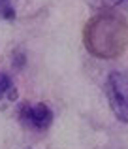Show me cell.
<instances>
[{"label": "cell", "instance_id": "6da1fadb", "mask_svg": "<svg viewBox=\"0 0 128 149\" xmlns=\"http://www.w3.org/2000/svg\"><path fill=\"white\" fill-rule=\"evenodd\" d=\"M107 100L119 121L128 123V72H113L107 77Z\"/></svg>", "mask_w": 128, "mask_h": 149}, {"label": "cell", "instance_id": "7a4b0ae2", "mask_svg": "<svg viewBox=\"0 0 128 149\" xmlns=\"http://www.w3.org/2000/svg\"><path fill=\"white\" fill-rule=\"evenodd\" d=\"M21 117H23V121H26L28 125H32V127H36V128L49 127V125H51V119H53L51 109L45 104H36V106H32V108H30V106H25L23 111H21Z\"/></svg>", "mask_w": 128, "mask_h": 149}, {"label": "cell", "instance_id": "3957f363", "mask_svg": "<svg viewBox=\"0 0 128 149\" xmlns=\"http://www.w3.org/2000/svg\"><path fill=\"white\" fill-rule=\"evenodd\" d=\"M11 89V79L8 74H0V100H2V96L6 95L8 91Z\"/></svg>", "mask_w": 128, "mask_h": 149}, {"label": "cell", "instance_id": "277c9868", "mask_svg": "<svg viewBox=\"0 0 128 149\" xmlns=\"http://www.w3.org/2000/svg\"><path fill=\"white\" fill-rule=\"evenodd\" d=\"M8 93H10V95H8V98H10V100H15V98H17V89H15V87H11Z\"/></svg>", "mask_w": 128, "mask_h": 149}, {"label": "cell", "instance_id": "5b68a950", "mask_svg": "<svg viewBox=\"0 0 128 149\" xmlns=\"http://www.w3.org/2000/svg\"><path fill=\"white\" fill-rule=\"evenodd\" d=\"M4 15H6V19H13V10H11V8H6V10H4Z\"/></svg>", "mask_w": 128, "mask_h": 149}]
</instances>
